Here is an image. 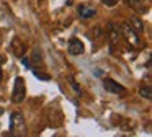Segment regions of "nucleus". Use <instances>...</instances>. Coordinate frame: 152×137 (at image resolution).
I'll use <instances>...</instances> for the list:
<instances>
[{"mask_svg":"<svg viewBox=\"0 0 152 137\" xmlns=\"http://www.w3.org/2000/svg\"><path fill=\"white\" fill-rule=\"evenodd\" d=\"M10 132L12 136L17 137H23L26 136V122H25V117L21 113H12L10 116Z\"/></svg>","mask_w":152,"mask_h":137,"instance_id":"nucleus-1","label":"nucleus"},{"mask_svg":"<svg viewBox=\"0 0 152 137\" xmlns=\"http://www.w3.org/2000/svg\"><path fill=\"white\" fill-rule=\"evenodd\" d=\"M121 34L124 36V39L128 41L129 46H132V47H136V49L141 47V38H139V34L131 28L129 23H123L121 25Z\"/></svg>","mask_w":152,"mask_h":137,"instance_id":"nucleus-2","label":"nucleus"},{"mask_svg":"<svg viewBox=\"0 0 152 137\" xmlns=\"http://www.w3.org/2000/svg\"><path fill=\"white\" fill-rule=\"evenodd\" d=\"M26 96V85H25L23 77H17L13 83V91H12V101L13 103H21Z\"/></svg>","mask_w":152,"mask_h":137,"instance_id":"nucleus-3","label":"nucleus"},{"mask_svg":"<svg viewBox=\"0 0 152 137\" xmlns=\"http://www.w3.org/2000/svg\"><path fill=\"white\" fill-rule=\"evenodd\" d=\"M106 33H108V39H110V47H111V51H115L116 44L121 38V28L116 26L115 23H108V31Z\"/></svg>","mask_w":152,"mask_h":137,"instance_id":"nucleus-4","label":"nucleus"},{"mask_svg":"<svg viewBox=\"0 0 152 137\" xmlns=\"http://www.w3.org/2000/svg\"><path fill=\"white\" fill-rule=\"evenodd\" d=\"M103 87H105V90L108 93H113V95H124L126 93V88L121 83H118L116 80H111V78H103Z\"/></svg>","mask_w":152,"mask_h":137,"instance_id":"nucleus-5","label":"nucleus"},{"mask_svg":"<svg viewBox=\"0 0 152 137\" xmlns=\"http://www.w3.org/2000/svg\"><path fill=\"white\" fill-rule=\"evenodd\" d=\"M67 51L72 55H80V54L85 52V44H83L79 38H72L69 41V44H67Z\"/></svg>","mask_w":152,"mask_h":137,"instance_id":"nucleus-6","label":"nucleus"},{"mask_svg":"<svg viewBox=\"0 0 152 137\" xmlns=\"http://www.w3.org/2000/svg\"><path fill=\"white\" fill-rule=\"evenodd\" d=\"M12 51H13V54L17 55V57H23L25 52H26V46H25V42L21 41L20 38H13L12 39Z\"/></svg>","mask_w":152,"mask_h":137,"instance_id":"nucleus-7","label":"nucleus"},{"mask_svg":"<svg viewBox=\"0 0 152 137\" xmlns=\"http://www.w3.org/2000/svg\"><path fill=\"white\" fill-rule=\"evenodd\" d=\"M79 15H80V18L88 20V18H93V16L96 15V10L92 8V7H88V5H80L79 7Z\"/></svg>","mask_w":152,"mask_h":137,"instance_id":"nucleus-8","label":"nucleus"},{"mask_svg":"<svg viewBox=\"0 0 152 137\" xmlns=\"http://www.w3.org/2000/svg\"><path fill=\"white\" fill-rule=\"evenodd\" d=\"M128 2V5L131 7L132 10H136V12L142 13L147 10V3H145V0H126Z\"/></svg>","mask_w":152,"mask_h":137,"instance_id":"nucleus-9","label":"nucleus"},{"mask_svg":"<svg viewBox=\"0 0 152 137\" xmlns=\"http://www.w3.org/2000/svg\"><path fill=\"white\" fill-rule=\"evenodd\" d=\"M129 25H131V28L134 29L136 33L144 31V23L141 21V18H139V16H131V20H129Z\"/></svg>","mask_w":152,"mask_h":137,"instance_id":"nucleus-10","label":"nucleus"},{"mask_svg":"<svg viewBox=\"0 0 152 137\" xmlns=\"http://www.w3.org/2000/svg\"><path fill=\"white\" fill-rule=\"evenodd\" d=\"M139 95H141L142 98H145V100H151L152 98V90L149 85H145V87H141L139 88Z\"/></svg>","mask_w":152,"mask_h":137,"instance_id":"nucleus-11","label":"nucleus"},{"mask_svg":"<svg viewBox=\"0 0 152 137\" xmlns=\"http://www.w3.org/2000/svg\"><path fill=\"white\" fill-rule=\"evenodd\" d=\"M102 2H103V3H105V5H106V7H115V5H116V3H118V2H119V0H102Z\"/></svg>","mask_w":152,"mask_h":137,"instance_id":"nucleus-12","label":"nucleus"},{"mask_svg":"<svg viewBox=\"0 0 152 137\" xmlns=\"http://www.w3.org/2000/svg\"><path fill=\"white\" fill-rule=\"evenodd\" d=\"M33 59H34V62H36V64H38V62H39V60H41V55H38V51H36V52H34V55H33Z\"/></svg>","mask_w":152,"mask_h":137,"instance_id":"nucleus-13","label":"nucleus"},{"mask_svg":"<svg viewBox=\"0 0 152 137\" xmlns=\"http://www.w3.org/2000/svg\"><path fill=\"white\" fill-rule=\"evenodd\" d=\"M5 60H7V57H5V55H0V65L4 64V62H5Z\"/></svg>","mask_w":152,"mask_h":137,"instance_id":"nucleus-14","label":"nucleus"},{"mask_svg":"<svg viewBox=\"0 0 152 137\" xmlns=\"http://www.w3.org/2000/svg\"><path fill=\"white\" fill-rule=\"evenodd\" d=\"M2 78H4V70H2V65H0V82H2Z\"/></svg>","mask_w":152,"mask_h":137,"instance_id":"nucleus-15","label":"nucleus"},{"mask_svg":"<svg viewBox=\"0 0 152 137\" xmlns=\"http://www.w3.org/2000/svg\"><path fill=\"white\" fill-rule=\"evenodd\" d=\"M0 44H2V38H0Z\"/></svg>","mask_w":152,"mask_h":137,"instance_id":"nucleus-16","label":"nucleus"}]
</instances>
